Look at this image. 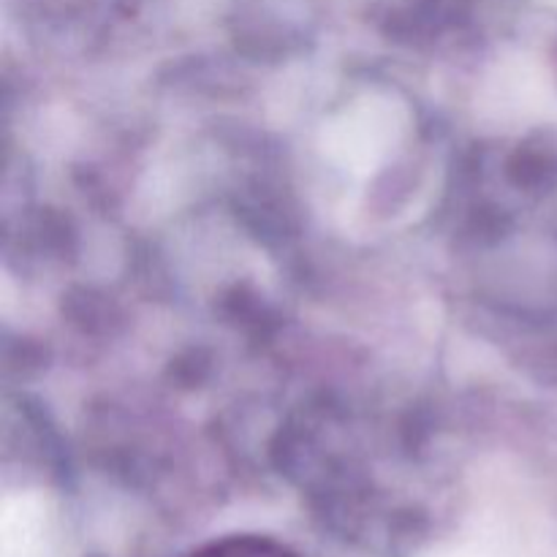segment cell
<instances>
[{
	"mask_svg": "<svg viewBox=\"0 0 557 557\" xmlns=\"http://www.w3.org/2000/svg\"><path fill=\"white\" fill-rule=\"evenodd\" d=\"M190 557H294V553L267 536H226Z\"/></svg>",
	"mask_w": 557,
	"mask_h": 557,
	"instance_id": "obj_1",
	"label": "cell"
}]
</instances>
